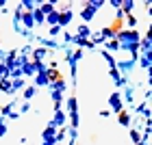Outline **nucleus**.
Here are the masks:
<instances>
[{"instance_id":"1","label":"nucleus","mask_w":152,"mask_h":145,"mask_svg":"<svg viewBox=\"0 0 152 145\" xmlns=\"http://www.w3.org/2000/svg\"><path fill=\"white\" fill-rule=\"evenodd\" d=\"M111 35H113V30H111V28H107L104 33H102V37H111Z\"/></svg>"}]
</instances>
